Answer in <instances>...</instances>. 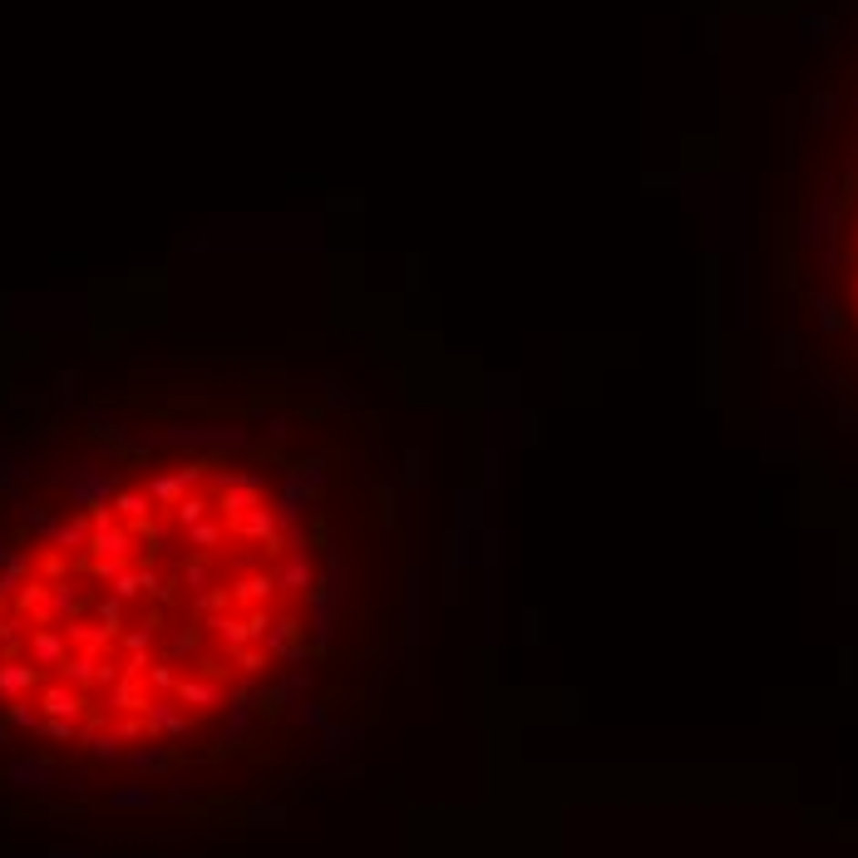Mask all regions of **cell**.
Returning a JSON list of instances; mask_svg holds the SVG:
<instances>
[{
  "label": "cell",
  "instance_id": "cell-1",
  "mask_svg": "<svg viewBox=\"0 0 858 858\" xmlns=\"http://www.w3.org/2000/svg\"><path fill=\"white\" fill-rule=\"evenodd\" d=\"M311 587L262 474L139 469L0 558V725L89 760L208 740L296 661Z\"/></svg>",
  "mask_w": 858,
  "mask_h": 858
},
{
  "label": "cell",
  "instance_id": "cell-2",
  "mask_svg": "<svg viewBox=\"0 0 858 858\" xmlns=\"http://www.w3.org/2000/svg\"><path fill=\"white\" fill-rule=\"evenodd\" d=\"M849 292H853V311H858V212H853V237H849Z\"/></svg>",
  "mask_w": 858,
  "mask_h": 858
}]
</instances>
